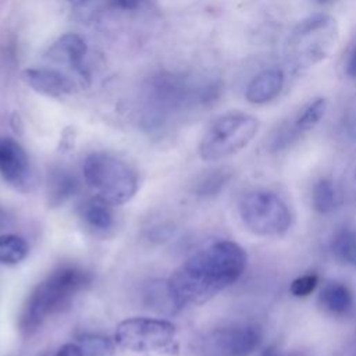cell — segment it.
<instances>
[{
    "mask_svg": "<svg viewBox=\"0 0 356 356\" xmlns=\"http://www.w3.org/2000/svg\"><path fill=\"white\" fill-rule=\"evenodd\" d=\"M338 40V24L328 14H313L299 21L285 43V61L292 72H303L334 50Z\"/></svg>",
    "mask_w": 356,
    "mask_h": 356,
    "instance_id": "3",
    "label": "cell"
},
{
    "mask_svg": "<svg viewBox=\"0 0 356 356\" xmlns=\"http://www.w3.org/2000/svg\"><path fill=\"white\" fill-rule=\"evenodd\" d=\"M331 250L337 260L356 268V227L343 225L334 232Z\"/></svg>",
    "mask_w": 356,
    "mask_h": 356,
    "instance_id": "18",
    "label": "cell"
},
{
    "mask_svg": "<svg viewBox=\"0 0 356 356\" xmlns=\"http://www.w3.org/2000/svg\"><path fill=\"white\" fill-rule=\"evenodd\" d=\"M54 356H83V353L76 343H65Z\"/></svg>",
    "mask_w": 356,
    "mask_h": 356,
    "instance_id": "25",
    "label": "cell"
},
{
    "mask_svg": "<svg viewBox=\"0 0 356 356\" xmlns=\"http://www.w3.org/2000/svg\"><path fill=\"white\" fill-rule=\"evenodd\" d=\"M317 284H318V277L316 274H305L292 281L289 291L293 296L305 298L316 289Z\"/></svg>",
    "mask_w": 356,
    "mask_h": 356,
    "instance_id": "23",
    "label": "cell"
},
{
    "mask_svg": "<svg viewBox=\"0 0 356 356\" xmlns=\"http://www.w3.org/2000/svg\"><path fill=\"white\" fill-rule=\"evenodd\" d=\"M86 42L76 33H65L60 36L47 50V58L53 63L65 64L75 71L83 72V58L86 56Z\"/></svg>",
    "mask_w": 356,
    "mask_h": 356,
    "instance_id": "13",
    "label": "cell"
},
{
    "mask_svg": "<svg viewBox=\"0 0 356 356\" xmlns=\"http://www.w3.org/2000/svg\"><path fill=\"white\" fill-rule=\"evenodd\" d=\"M284 85L285 74L281 68H266L249 82L245 90V97L252 104H266L281 93Z\"/></svg>",
    "mask_w": 356,
    "mask_h": 356,
    "instance_id": "12",
    "label": "cell"
},
{
    "mask_svg": "<svg viewBox=\"0 0 356 356\" xmlns=\"http://www.w3.org/2000/svg\"><path fill=\"white\" fill-rule=\"evenodd\" d=\"M139 6V0H78L75 4V15L90 22L111 10H134Z\"/></svg>",
    "mask_w": 356,
    "mask_h": 356,
    "instance_id": "16",
    "label": "cell"
},
{
    "mask_svg": "<svg viewBox=\"0 0 356 356\" xmlns=\"http://www.w3.org/2000/svg\"><path fill=\"white\" fill-rule=\"evenodd\" d=\"M0 175L6 184L19 192H29L33 186L29 157L11 138H0Z\"/></svg>",
    "mask_w": 356,
    "mask_h": 356,
    "instance_id": "9",
    "label": "cell"
},
{
    "mask_svg": "<svg viewBox=\"0 0 356 356\" xmlns=\"http://www.w3.org/2000/svg\"><path fill=\"white\" fill-rule=\"evenodd\" d=\"M22 78L35 92L51 97L71 95L76 89V83L71 76L54 68H28L24 71Z\"/></svg>",
    "mask_w": 356,
    "mask_h": 356,
    "instance_id": "11",
    "label": "cell"
},
{
    "mask_svg": "<svg viewBox=\"0 0 356 356\" xmlns=\"http://www.w3.org/2000/svg\"><path fill=\"white\" fill-rule=\"evenodd\" d=\"M327 111L325 97H314L309 100L292 118L291 124L281 127L273 138V145L277 149H281L289 145L302 134L313 129L324 117Z\"/></svg>",
    "mask_w": 356,
    "mask_h": 356,
    "instance_id": "10",
    "label": "cell"
},
{
    "mask_svg": "<svg viewBox=\"0 0 356 356\" xmlns=\"http://www.w3.org/2000/svg\"><path fill=\"white\" fill-rule=\"evenodd\" d=\"M111 206V203L95 195L79 204L78 214L89 229L95 232H107L114 227V213Z\"/></svg>",
    "mask_w": 356,
    "mask_h": 356,
    "instance_id": "14",
    "label": "cell"
},
{
    "mask_svg": "<svg viewBox=\"0 0 356 356\" xmlns=\"http://www.w3.org/2000/svg\"><path fill=\"white\" fill-rule=\"evenodd\" d=\"M114 341L132 352L171 353L177 350V328L163 318L131 317L117 325Z\"/></svg>",
    "mask_w": 356,
    "mask_h": 356,
    "instance_id": "7",
    "label": "cell"
},
{
    "mask_svg": "<svg viewBox=\"0 0 356 356\" xmlns=\"http://www.w3.org/2000/svg\"><path fill=\"white\" fill-rule=\"evenodd\" d=\"M263 356H278V355H277V352H275L274 348H268V349L263 353Z\"/></svg>",
    "mask_w": 356,
    "mask_h": 356,
    "instance_id": "26",
    "label": "cell"
},
{
    "mask_svg": "<svg viewBox=\"0 0 356 356\" xmlns=\"http://www.w3.org/2000/svg\"><path fill=\"white\" fill-rule=\"evenodd\" d=\"M312 203L314 210L321 214H327L337 207V191L330 178H321L313 185Z\"/></svg>",
    "mask_w": 356,
    "mask_h": 356,
    "instance_id": "20",
    "label": "cell"
},
{
    "mask_svg": "<svg viewBox=\"0 0 356 356\" xmlns=\"http://www.w3.org/2000/svg\"><path fill=\"white\" fill-rule=\"evenodd\" d=\"M261 342V331L254 324L234 323L209 330L195 342L199 356H249Z\"/></svg>",
    "mask_w": 356,
    "mask_h": 356,
    "instance_id": "8",
    "label": "cell"
},
{
    "mask_svg": "<svg viewBox=\"0 0 356 356\" xmlns=\"http://www.w3.org/2000/svg\"><path fill=\"white\" fill-rule=\"evenodd\" d=\"M79 189V182L68 171L57 170L47 179V197L51 206H60L71 199Z\"/></svg>",
    "mask_w": 356,
    "mask_h": 356,
    "instance_id": "17",
    "label": "cell"
},
{
    "mask_svg": "<svg viewBox=\"0 0 356 356\" xmlns=\"http://www.w3.org/2000/svg\"><path fill=\"white\" fill-rule=\"evenodd\" d=\"M238 210L248 229L261 236H281L288 232L292 222L285 202L264 189L246 192L239 200Z\"/></svg>",
    "mask_w": 356,
    "mask_h": 356,
    "instance_id": "6",
    "label": "cell"
},
{
    "mask_svg": "<svg viewBox=\"0 0 356 356\" xmlns=\"http://www.w3.org/2000/svg\"><path fill=\"white\" fill-rule=\"evenodd\" d=\"M317 3H327V1H330V0H316Z\"/></svg>",
    "mask_w": 356,
    "mask_h": 356,
    "instance_id": "27",
    "label": "cell"
},
{
    "mask_svg": "<svg viewBox=\"0 0 356 356\" xmlns=\"http://www.w3.org/2000/svg\"><path fill=\"white\" fill-rule=\"evenodd\" d=\"M345 72L349 78L356 79V44L349 51L346 61H345Z\"/></svg>",
    "mask_w": 356,
    "mask_h": 356,
    "instance_id": "24",
    "label": "cell"
},
{
    "mask_svg": "<svg viewBox=\"0 0 356 356\" xmlns=\"http://www.w3.org/2000/svg\"><path fill=\"white\" fill-rule=\"evenodd\" d=\"M90 281V274L76 266H63L51 271L28 295L19 314V331L24 335L33 334L49 317L64 310Z\"/></svg>",
    "mask_w": 356,
    "mask_h": 356,
    "instance_id": "2",
    "label": "cell"
},
{
    "mask_svg": "<svg viewBox=\"0 0 356 356\" xmlns=\"http://www.w3.org/2000/svg\"><path fill=\"white\" fill-rule=\"evenodd\" d=\"M318 302L324 310L334 316H346L353 309V293L342 282H328L323 286Z\"/></svg>",
    "mask_w": 356,
    "mask_h": 356,
    "instance_id": "15",
    "label": "cell"
},
{
    "mask_svg": "<svg viewBox=\"0 0 356 356\" xmlns=\"http://www.w3.org/2000/svg\"><path fill=\"white\" fill-rule=\"evenodd\" d=\"M29 248L26 241L14 234L0 235V264H17L28 256Z\"/></svg>",
    "mask_w": 356,
    "mask_h": 356,
    "instance_id": "19",
    "label": "cell"
},
{
    "mask_svg": "<svg viewBox=\"0 0 356 356\" xmlns=\"http://www.w3.org/2000/svg\"><path fill=\"white\" fill-rule=\"evenodd\" d=\"M246 267L245 250L232 241H217L184 261L167 280L177 309L197 306L239 280Z\"/></svg>",
    "mask_w": 356,
    "mask_h": 356,
    "instance_id": "1",
    "label": "cell"
},
{
    "mask_svg": "<svg viewBox=\"0 0 356 356\" xmlns=\"http://www.w3.org/2000/svg\"><path fill=\"white\" fill-rule=\"evenodd\" d=\"M232 172L228 168L213 170L209 174L203 175L196 185V193L200 196H210L218 193L229 181Z\"/></svg>",
    "mask_w": 356,
    "mask_h": 356,
    "instance_id": "21",
    "label": "cell"
},
{
    "mask_svg": "<svg viewBox=\"0 0 356 356\" xmlns=\"http://www.w3.org/2000/svg\"><path fill=\"white\" fill-rule=\"evenodd\" d=\"M76 345L82 350L83 356H108L114 350L113 342L108 338L97 334L83 335Z\"/></svg>",
    "mask_w": 356,
    "mask_h": 356,
    "instance_id": "22",
    "label": "cell"
},
{
    "mask_svg": "<svg viewBox=\"0 0 356 356\" xmlns=\"http://www.w3.org/2000/svg\"><path fill=\"white\" fill-rule=\"evenodd\" d=\"M83 178L97 196L114 206L131 200L139 186L135 168L125 160L106 152H96L86 157Z\"/></svg>",
    "mask_w": 356,
    "mask_h": 356,
    "instance_id": "4",
    "label": "cell"
},
{
    "mask_svg": "<svg viewBox=\"0 0 356 356\" xmlns=\"http://www.w3.org/2000/svg\"><path fill=\"white\" fill-rule=\"evenodd\" d=\"M256 117L231 111L217 117L203 134L199 143V154L206 161H217L229 157L246 147L259 131Z\"/></svg>",
    "mask_w": 356,
    "mask_h": 356,
    "instance_id": "5",
    "label": "cell"
}]
</instances>
